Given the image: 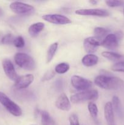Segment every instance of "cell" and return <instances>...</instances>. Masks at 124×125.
<instances>
[{"instance_id": "6da1fadb", "label": "cell", "mask_w": 124, "mask_h": 125, "mask_svg": "<svg viewBox=\"0 0 124 125\" xmlns=\"http://www.w3.org/2000/svg\"><path fill=\"white\" fill-rule=\"evenodd\" d=\"M96 85L106 90H117L124 85V82L118 77L106 75H98L94 79Z\"/></svg>"}, {"instance_id": "7a4b0ae2", "label": "cell", "mask_w": 124, "mask_h": 125, "mask_svg": "<svg viewBox=\"0 0 124 125\" xmlns=\"http://www.w3.org/2000/svg\"><path fill=\"white\" fill-rule=\"evenodd\" d=\"M14 60L17 65L26 70H33L36 67L34 59L26 53L17 52L14 56Z\"/></svg>"}, {"instance_id": "3957f363", "label": "cell", "mask_w": 124, "mask_h": 125, "mask_svg": "<svg viewBox=\"0 0 124 125\" xmlns=\"http://www.w3.org/2000/svg\"><path fill=\"white\" fill-rule=\"evenodd\" d=\"M98 97V92L97 90H87L77 93L71 96V101L74 104L80 103L87 101L96 100Z\"/></svg>"}, {"instance_id": "277c9868", "label": "cell", "mask_w": 124, "mask_h": 125, "mask_svg": "<svg viewBox=\"0 0 124 125\" xmlns=\"http://www.w3.org/2000/svg\"><path fill=\"white\" fill-rule=\"evenodd\" d=\"M0 103L13 115L19 117L22 115L21 107L2 92H0Z\"/></svg>"}, {"instance_id": "5b68a950", "label": "cell", "mask_w": 124, "mask_h": 125, "mask_svg": "<svg viewBox=\"0 0 124 125\" xmlns=\"http://www.w3.org/2000/svg\"><path fill=\"white\" fill-rule=\"evenodd\" d=\"M10 8L14 13L20 15H29L35 11L32 6L19 1L12 2L10 4Z\"/></svg>"}, {"instance_id": "8992f818", "label": "cell", "mask_w": 124, "mask_h": 125, "mask_svg": "<svg viewBox=\"0 0 124 125\" xmlns=\"http://www.w3.org/2000/svg\"><path fill=\"white\" fill-rule=\"evenodd\" d=\"M71 83L73 87L79 90H87L92 86V82L85 78L77 75L71 77Z\"/></svg>"}, {"instance_id": "52a82bcc", "label": "cell", "mask_w": 124, "mask_h": 125, "mask_svg": "<svg viewBox=\"0 0 124 125\" xmlns=\"http://www.w3.org/2000/svg\"><path fill=\"white\" fill-rule=\"evenodd\" d=\"M102 39L97 37H89L85 39L83 46L85 51L88 54H92L96 52L99 46L102 45Z\"/></svg>"}, {"instance_id": "ba28073f", "label": "cell", "mask_w": 124, "mask_h": 125, "mask_svg": "<svg viewBox=\"0 0 124 125\" xmlns=\"http://www.w3.org/2000/svg\"><path fill=\"white\" fill-rule=\"evenodd\" d=\"M75 12L76 14L83 16L106 17L109 15V12L103 9H82L77 10Z\"/></svg>"}, {"instance_id": "9c48e42d", "label": "cell", "mask_w": 124, "mask_h": 125, "mask_svg": "<svg viewBox=\"0 0 124 125\" xmlns=\"http://www.w3.org/2000/svg\"><path fill=\"white\" fill-rule=\"evenodd\" d=\"M44 21L55 24H67L71 23V20L64 15L60 14H47L42 17Z\"/></svg>"}, {"instance_id": "30bf717a", "label": "cell", "mask_w": 124, "mask_h": 125, "mask_svg": "<svg viewBox=\"0 0 124 125\" xmlns=\"http://www.w3.org/2000/svg\"><path fill=\"white\" fill-rule=\"evenodd\" d=\"M2 68H3L6 75L10 80L15 82L17 79H18V76L17 75V72H16L14 66H13V64L12 63V61L10 60L6 59H4L2 61Z\"/></svg>"}, {"instance_id": "8fae6325", "label": "cell", "mask_w": 124, "mask_h": 125, "mask_svg": "<svg viewBox=\"0 0 124 125\" xmlns=\"http://www.w3.org/2000/svg\"><path fill=\"white\" fill-rule=\"evenodd\" d=\"M34 77L32 74H29L18 77L15 81L14 87L17 90H21L29 87L34 81Z\"/></svg>"}, {"instance_id": "7c38bea8", "label": "cell", "mask_w": 124, "mask_h": 125, "mask_svg": "<svg viewBox=\"0 0 124 125\" xmlns=\"http://www.w3.org/2000/svg\"><path fill=\"white\" fill-rule=\"evenodd\" d=\"M119 42L115 34H109L103 40L102 46L109 50H115L119 46Z\"/></svg>"}, {"instance_id": "4fadbf2b", "label": "cell", "mask_w": 124, "mask_h": 125, "mask_svg": "<svg viewBox=\"0 0 124 125\" xmlns=\"http://www.w3.org/2000/svg\"><path fill=\"white\" fill-rule=\"evenodd\" d=\"M55 106L60 110L69 111L71 109V103L65 94H62L55 101Z\"/></svg>"}, {"instance_id": "5bb4252c", "label": "cell", "mask_w": 124, "mask_h": 125, "mask_svg": "<svg viewBox=\"0 0 124 125\" xmlns=\"http://www.w3.org/2000/svg\"><path fill=\"white\" fill-rule=\"evenodd\" d=\"M104 115L108 125H115L114 111L111 102H107L105 105Z\"/></svg>"}, {"instance_id": "9a60e30c", "label": "cell", "mask_w": 124, "mask_h": 125, "mask_svg": "<svg viewBox=\"0 0 124 125\" xmlns=\"http://www.w3.org/2000/svg\"><path fill=\"white\" fill-rule=\"evenodd\" d=\"M44 28V24L41 22H38L30 26L28 29L29 34L32 37H36Z\"/></svg>"}, {"instance_id": "2e32d148", "label": "cell", "mask_w": 124, "mask_h": 125, "mask_svg": "<svg viewBox=\"0 0 124 125\" xmlns=\"http://www.w3.org/2000/svg\"><path fill=\"white\" fill-rule=\"evenodd\" d=\"M98 61V57L93 54H88L84 56L81 60L83 65L85 67H92L96 65Z\"/></svg>"}, {"instance_id": "e0dca14e", "label": "cell", "mask_w": 124, "mask_h": 125, "mask_svg": "<svg viewBox=\"0 0 124 125\" xmlns=\"http://www.w3.org/2000/svg\"><path fill=\"white\" fill-rule=\"evenodd\" d=\"M111 103L114 112H115L120 118V117H123V116H124V111H123L121 102H120L119 97L116 96H113V99H112Z\"/></svg>"}, {"instance_id": "ac0fdd59", "label": "cell", "mask_w": 124, "mask_h": 125, "mask_svg": "<svg viewBox=\"0 0 124 125\" xmlns=\"http://www.w3.org/2000/svg\"><path fill=\"white\" fill-rule=\"evenodd\" d=\"M58 44L57 42H55L51 44L49 47L48 50L47 52V56H46V62L47 63H50L53 59L55 54L58 49Z\"/></svg>"}, {"instance_id": "d6986e66", "label": "cell", "mask_w": 124, "mask_h": 125, "mask_svg": "<svg viewBox=\"0 0 124 125\" xmlns=\"http://www.w3.org/2000/svg\"><path fill=\"white\" fill-rule=\"evenodd\" d=\"M41 120L42 125H55L49 114L45 111L41 112Z\"/></svg>"}, {"instance_id": "ffe728a7", "label": "cell", "mask_w": 124, "mask_h": 125, "mask_svg": "<svg viewBox=\"0 0 124 125\" xmlns=\"http://www.w3.org/2000/svg\"><path fill=\"white\" fill-rule=\"evenodd\" d=\"M102 55L103 57L112 61H118L122 57V56L120 54L111 52V51H103L102 52Z\"/></svg>"}, {"instance_id": "44dd1931", "label": "cell", "mask_w": 124, "mask_h": 125, "mask_svg": "<svg viewBox=\"0 0 124 125\" xmlns=\"http://www.w3.org/2000/svg\"><path fill=\"white\" fill-rule=\"evenodd\" d=\"M69 68H70V66L68 63L62 62V63H60L59 64L56 65L55 68V72L58 74H64L68 72Z\"/></svg>"}, {"instance_id": "7402d4cb", "label": "cell", "mask_w": 124, "mask_h": 125, "mask_svg": "<svg viewBox=\"0 0 124 125\" xmlns=\"http://www.w3.org/2000/svg\"><path fill=\"white\" fill-rule=\"evenodd\" d=\"M88 111L92 118L96 120L97 118L98 112V108H97V105L94 103L89 102L88 104Z\"/></svg>"}, {"instance_id": "603a6c76", "label": "cell", "mask_w": 124, "mask_h": 125, "mask_svg": "<svg viewBox=\"0 0 124 125\" xmlns=\"http://www.w3.org/2000/svg\"><path fill=\"white\" fill-rule=\"evenodd\" d=\"M108 30L102 27H97L94 30V34L95 37L100 38L102 39L104 37L108 35Z\"/></svg>"}, {"instance_id": "cb8c5ba5", "label": "cell", "mask_w": 124, "mask_h": 125, "mask_svg": "<svg viewBox=\"0 0 124 125\" xmlns=\"http://www.w3.org/2000/svg\"><path fill=\"white\" fill-rule=\"evenodd\" d=\"M111 70L114 72L124 73V61L117 62L111 66Z\"/></svg>"}, {"instance_id": "d4e9b609", "label": "cell", "mask_w": 124, "mask_h": 125, "mask_svg": "<svg viewBox=\"0 0 124 125\" xmlns=\"http://www.w3.org/2000/svg\"><path fill=\"white\" fill-rule=\"evenodd\" d=\"M13 44L15 47L18 48H23L24 46L25 42H24V40L23 37L18 36L16 38H15Z\"/></svg>"}, {"instance_id": "484cf974", "label": "cell", "mask_w": 124, "mask_h": 125, "mask_svg": "<svg viewBox=\"0 0 124 125\" xmlns=\"http://www.w3.org/2000/svg\"><path fill=\"white\" fill-rule=\"evenodd\" d=\"M14 39V37L12 34H9L3 37V38L1 40V42L4 45H10L13 43Z\"/></svg>"}, {"instance_id": "4316f807", "label": "cell", "mask_w": 124, "mask_h": 125, "mask_svg": "<svg viewBox=\"0 0 124 125\" xmlns=\"http://www.w3.org/2000/svg\"><path fill=\"white\" fill-rule=\"evenodd\" d=\"M124 2L121 1H117V0H108L106 1L107 6L110 7H115L121 6Z\"/></svg>"}, {"instance_id": "83f0119b", "label": "cell", "mask_w": 124, "mask_h": 125, "mask_svg": "<svg viewBox=\"0 0 124 125\" xmlns=\"http://www.w3.org/2000/svg\"><path fill=\"white\" fill-rule=\"evenodd\" d=\"M69 125H80L79 118L75 114H72L69 116Z\"/></svg>"}, {"instance_id": "f1b7e54d", "label": "cell", "mask_w": 124, "mask_h": 125, "mask_svg": "<svg viewBox=\"0 0 124 125\" xmlns=\"http://www.w3.org/2000/svg\"><path fill=\"white\" fill-rule=\"evenodd\" d=\"M55 75V73L54 71L53 70H49L47 72H46L44 74V76L43 77L42 81H49L53 78Z\"/></svg>"}, {"instance_id": "f546056e", "label": "cell", "mask_w": 124, "mask_h": 125, "mask_svg": "<svg viewBox=\"0 0 124 125\" xmlns=\"http://www.w3.org/2000/svg\"><path fill=\"white\" fill-rule=\"evenodd\" d=\"M115 36L117 37V38L118 39V40L120 41L122 39L123 36H124V34L122 31H117L115 33Z\"/></svg>"}, {"instance_id": "4dcf8cb0", "label": "cell", "mask_w": 124, "mask_h": 125, "mask_svg": "<svg viewBox=\"0 0 124 125\" xmlns=\"http://www.w3.org/2000/svg\"><path fill=\"white\" fill-rule=\"evenodd\" d=\"M89 2L91 4H92L95 5V4H96L97 3V1H94V0H91V1H89Z\"/></svg>"}, {"instance_id": "1f68e13d", "label": "cell", "mask_w": 124, "mask_h": 125, "mask_svg": "<svg viewBox=\"0 0 124 125\" xmlns=\"http://www.w3.org/2000/svg\"><path fill=\"white\" fill-rule=\"evenodd\" d=\"M4 15V12H3V10H2V9L0 7V17H2V15Z\"/></svg>"}]
</instances>
